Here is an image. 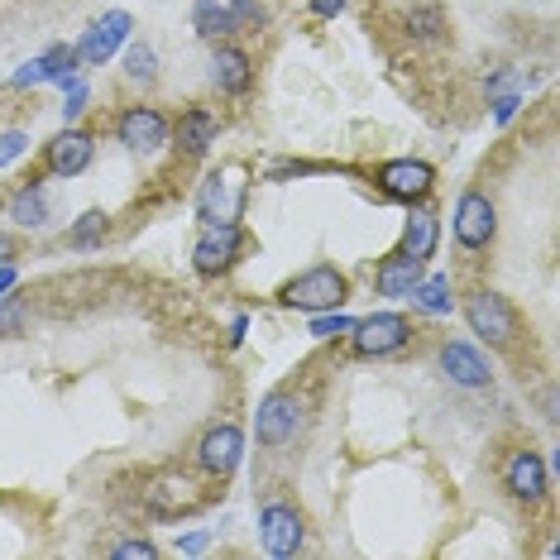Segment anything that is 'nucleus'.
Listing matches in <instances>:
<instances>
[{
  "label": "nucleus",
  "mask_w": 560,
  "mask_h": 560,
  "mask_svg": "<svg viewBox=\"0 0 560 560\" xmlns=\"http://www.w3.org/2000/svg\"><path fill=\"white\" fill-rule=\"evenodd\" d=\"M460 312H465L470 336H479L489 350H513L518 345L522 316H518V307L498 288H474V292H465V307H460Z\"/></svg>",
  "instance_id": "obj_1"
},
{
  "label": "nucleus",
  "mask_w": 560,
  "mask_h": 560,
  "mask_svg": "<svg viewBox=\"0 0 560 560\" xmlns=\"http://www.w3.org/2000/svg\"><path fill=\"white\" fill-rule=\"evenodd\" d=\"M350 297V278L336 269V264H312V269H302L297 278H288L283 288H278V307L288 312H336L345 307Z\"/></svg>",
  "instance_id": "obj_2"
},
{
  "label": "nucleus",
  "mask_w": 560,
  "mask_h": 560,
  "mask_svg": "<svg viewBox=\"0 0 560 560\" xmlns=\"http://www.w3.org/2000/svg\"><path fill=\"white\" fill-rule=\"evenodd\" d=\"M345 345L355 360H388L412 345V321L403 312H369L345 331Z\"/></svg>",
  "instance_id": "obj_3"
},
{
  "label": "nucleus",
  "mask_w": 560,
  "mask_h": 560,
  "mask_svg": "<svg viewBox=\"0 0 560 560\" xmlns=\"http://www.w3.org/2000/svg\"><path fill=\"white\" fill-rule=\"evenodd\" d=\"M245 249H249V230L235 216L230 221H211V226H202L197 245H192V269L202 278H221L245 259Z\"/></svg>",
  "instance_id": "obj_4"
},
{
  "label": "nucleus",
  "mask_w": 560,
  "mask_h": 560,
  "mask_svg": "<svg viewBox=\"0 0 560 560\" xmlns=\"http://www.w3.org/2000/svg\"><path fill=\"white\" fill-rule=\"evenodd\" d=\"M374 187H379L388 202H403V206L431 202L436 168L426 163V158H388V163L374 168Z\"/></svg>",
  "instance_id": "obj_5"
},
{
  "label": "nucleus",
  "mask_w": 560,
  "mask_h": 560,
  "mask_svg": "<svg viewBox=\"0 0 560 560\" xmlns=\"http://www.w3.org/2000/svg\"><path fill=\"white\" fill-rule=\"evenodd\" d=\"M450 230H455V245L460 249H470V254L489 249L494 235H498V206H494L489 192H479V187L460 192L455 211H450Z\"/></svg>",
  "instance_id": "obj_6"
},
{
  "label": "nucleus",
  "mask_w": 560,
  "mask_h": 560,
  "mask_svg": "<svg viewBox=\"0 0 560 560\" xmlns=\"http://www.w3.org/2000/svg\"><path fill=\"white\" fill-rule=\"evenodd\" d=\"M197 470L211 474V479H230V474L240 470V460H245V426L240 422H211L206 431L197 436Z\"/></svg>",
  "instance_id": "obj_7"
},
{
  "label": "nucleus",
  "mask_w": 560,
  "mask_h": 560,
  "mask_svg": "<svg viewBox=\"0 0 560 560\" xmlns=\"http://www.w3.org/2000/svg\"><path fill=\"white\" fill-rule=\"evenodd\" d=\"M498 479H503V489L518 498V503L537 508L546 494H551V465L541 460V450L532 446H518L503 455V470H498Z\"/></svg>",
  "instance_id": "obj_8"
},
{
  "label": "nucleus",
  "mask_w": 560,
  "mask_h": 560,
  "mask_svg": "<svg viewBox=\"0 0 560 560\" xmlns=\"http://www.w3.org/2000/svg\"><path fill=\"white\" fill-rule=\"evenodd\" d=\"M168 135H173V120H168L163 106H149V101H135L115 115V139L125 144L130 154H154L163 149Z\"/></svg>",
  "instance_id": "obj_9"
},
{
  "label": "nucleus",
  "mask_w": 560,
  "mask_h": 560,
  "mask_svg": "<svg viewBox=\"0 0 560 560\" xmlns=\"http://www.w3.org/2000/svg\"><path fill=\"white\" fill-rule=\"evenodd\" d=\"M302 541H307V522H302V513L288 503V498H269V503L259 508V546L273 560H288V556L302 551Z\"/></svg>",
  "instance_id": "obj_10"
},
{
  "label": "nucleus",
  "mask_w": 560,
  "mask_h": 560,
  "mask_svg": "<svg viewBox=\"0 0 560 560\" xmlns=\"http://www.w3.org/2000/svg\"><path fill=\"white\" fill-rule=\"evenodd\" d=\"M130 34H135V15H130V10H106V15L72 44L77 48V63L82 68H106L120 48L130 44Z\"/></svg>",
  "instance_id": "obj_11"
},
{
  "label": "nucleus",
  "mask_w": 560,
  "mask_h": 560,
  "mask_svg": "<svg viewBox=\"0 0 560 560\" xmlns=\"http://www.w3.org/2000/svg\"><path fill=\"white\" fill-rule=\"evenodd\" d=\"M297 422H302V398L292 388H273L269 398L259 403V417H254V436H259L264 450H278L297 436Z\"/></svg>",
  "instance_id": "obj_12"
},
{
  "label": "nucleus",
  "mask_w": 560,
  "mask_h": 560,
  "mask_svg": "<svg viewBox=\"0 0 560 560\" xmlns=\"http://www.w3.org/2000/svg\"><path fill=\"white\" fill-rule=\"evenodd\" d=\"M96 158V135L82 125H68L63 135L44 144V173L48 178H82Z\"/></svg>",
  "instance_id": "obj_13"
},
{
  "label": "nucleus",
  "mask_w": 560,
  "mask_h": 560,
  "mask_svg": "<svg viewBox=\"0 0 560 560\" xmlns=\"http://www.w3.org/2000/svg\"><path fill=\"white\" fill-rule=\"evenodd\" d=\"M197 503H202L197 479L182 474V470H163V474H154V479L144 484V508H149L154 518H182V513H192Z\"/></svg>",
  "instance_id": "obj_14"
},
{
  "label": "nucleus",
  "mask_w": 560,
  "mask_h": 560,
  "mask_svg": "<svg viewBox=\"0 0 560 560\" xmlns=\"http://www.w3.org/2000/svg\"><path fill=\"white\" fill-rule=\"evenodd\" d=\"M436 364H441V374L455 388H489L494 384L489 360H484V350L470 345V340H446V345L436 350Z\"/></svg>",
  "instance_id": "obj_15"
},
{
  "label": "nucleus",
  "mask_w": 560,
  "mask_h": 560,
  "mask_svg": "<svg viewBox=\"0 0 560 560\" xmlns=\"http://www.w3.org/2000/svg\"><path fill=\"white\" fill-rule=\"evenodd\" d=\"M182 158H202L211 154V144L221 139V115H216V106H187L178 120H173V135Z\"/></svg>",
  "instance_id": "obj_16"
},
{
  "label": "nucleus",
  "mask_w": 560,
  "mask_h": 560,
  "mask_svg": "<svg viewBox=\"0 0 560 560\" xmlns=\"http://www.w3.org/2000/svg\"><path fill=\"white\" fill-rule=\"evenodd\" d=\"M206 68H211V87L221 96H245L254 87V58L230 39H221L211 48V63Z\"/></svg>",
  "instance_id": "obj_17"
},
{
  "label": "nucleus",
  "mask_w": 560,
  "mask_h": 560,
  "mask_svg": "<svg viewBox=\"0 0 560 560\" xmlns=\"http://www.w3.org/2000/svg\"><path fill=\"white\" fill-rule=\"evenodd\" d=\"M436 245H441V216L436 211H426V202H417V206H407V226H403V249L407 259H417V264H426L436 254Z\"/></svg>",
  "instance_id": "obj_18"
},
{
  "label": "nucleus",
  "mask_w": 560,
  "mask_h": 560,
  "mask_svg": "<svg viewBox=\"0 0 560 560\" xmlns=\"http://www.w3.org/2000/svg\"><path fill=\"white\" fill-rule=\"evenodd\" d=\"M5 216L15 221L20 230H44L48 221H53V197H48V187L39 178H29L24 187L10 197V206H5Z\"/></svg>",
  "instance_id": "obj_19"
},
{
  "label": "nucleus",
  "mask_w": 560,
  "mask_h": 560,
  "mask_svg": "<svg viewBox=\"0 0 560 560\" xmlns=\"http://www.w3.org/2000/svg\"><path fill=\"white\" fill-rule=\"evenodd\" d=\"M422 273H426V264L407 259L403 249H393V254H384L379 269H374V292H379V297H407Z\"/></svg>",
  "instance_id": "obj_20"
},
{
  "label": "nucleus",
  "mask_w": 560,
  "mask_h": 560,
  "mask_svg": "<svg viewBox=\"0 0 560 560\" xmlns=\"http://www.w3.org/2000/svg\"><path fill=\"white\" fill-rule=\"evenodd\" d=\"M240 211V187L230 182V173H211L197 192V221L211 226V221H230Z\"/></svg>",
  "instance_id": "obj_21"
},
{
  "label": "nucleus",
  "mask_w": 560,
  "mask_h": 560,
  "mask_svg": "<svg viewBox=\"0 0 560 560\" xmlns=\"http://www.w3.org/2000/svg\"><path fill=\"white\" fill-rule=\"evenodd\" d=\"M412 307H422L426 316H450L455 312V283H450V273H422L417 288L407 292Z\"/></svg>",
  "instance_id": "obj_22"
},
{
  "label": "nucleus",
  "mask_w": 560,
  "mask_h": 560,
  "mask_svg": "<svg viewBox=\"0 0 560 560\" xmlns=\"http://www.w3.org/2000/svg\"><path fill=\"white\" fill-rule=\"evenodd\" d=\"M192 29H197L202 39L221 44V39H235L240 24H235V15L226 10V0H197V5H192Z\"/></svg>",
  "instance_id": "obj_23"
},
{
  "label": "nucleus",
  "mask_w": 560,
  "mask_h": 560,
  "mask_svg": "<svg viewBox=\"0 0 560 560\" xmlns=\"http://www.w3.org/2000/svg\"><path fill=\"white\" fill-rule=\"evenodd\" d=\"M403 34L412 44H441L446 39V10L441 5H412L403 15Z\"/></svg>",
  "instance_id": "obj_24"
},
{
  "label": "nucleus",
  "mask_w": 560,
  "mask_h": 560,
  "mask_svg": "<svg viewBox=\"0 0 560 560\" xmlns=\"http://www.w3.org/2000/svg\"><path fill=\"white\" fill-rule=\"evenodd\" d=\"M106 235H111V216L106 211H82L77 221H72V230H68V249H77V254L101 249Z\"/></svg>",
  "instance_id": "obj_25"
},
{
  "label": "nucleus",
  "mask_w": 560,
  "mask_h": 560,
  "mask_svg": "<svg viewBox=\"0 0 560 560\" xmlns=\"http://www.w3.org/2000/svg\"><path fill=\"white\" fill-rule=\"evenodd\" d=\"M125 82H135V87H154L158 82V53L149 44H130L125 48Z\"/></svg>",
  "instance_id": "obj_26"
},
{
  "label": "nucleus",
  "mask_w": 560,
  "mask_h": 560,
  "mask_svg": "<svg viewBox=\"0 0 560 560\" xmlns=\"http://www.w3.org/2000/svg\"><path fill=\"white\" fill-rule=\"evenodd\" d=\"M24 326H29V302L20 297L15 288L0 297V340H10V336H24Z\"/></svg>",
  "instance_id": "obj_27"
},
{
  "label": "nucleus",
  "mask_w": 560,
  "mask_h": 560,
  "mask_svg": "<svg viewBox=\"0 0 560 560\" xmlns=\"http://www.w3.org/2000/svg\"><path fill=\"white\" fill-rule=\"evenodd\" d=\"M350 326H355V316H345V312L336 307V312H316L307 331H312V340H345Z\"/></svg>",
  "instance_id": "obj_28"
},
{
  "label": "nucleus",
  "mask_w": 560,
  "mask_h": 560,
  "mask_svg": "<svg viewBox=\"0 0 560 560\" xmlns=\"http://www.w3.org/2000/svg\"><path fill=\"white\" fill-rule=\"evenodd\" d=\"M226 10L235 15L240 34H259L264 24H269V10H264V0H226Z\"/></svg>",
  "instance_id": "obj_29"
},
{
  "label": "nucleus",
  "mask_w": 560,
  "mask_h": 560,
  "mask_svg": "<svg viewBox=\"0 0 560 560\" xmlns=\"http://www.w3.org/2000/svg\"><path fill=\"white\" fill-rule=\"evenodd\" d=\"M24 154H29V135L24 130H0V168L20 163Z\"/></svg>",
  "instance_id": "obj_30"
},
{
  "label": "nucleus",
  "mask_w": 560,
  "mask_h": 560,
  "mask_svg": "<svg viewBox=\"0 0 560 560\" xmlns=\"http://www.w3.org/2000/svg\"><path fill=\"white\" fill-rule=\"evenodd\" d=\"M63 92H68V101H63V120H68V125H77V115L87 111V96H92V92H87V82H82V77H72Z\"/></svg>",
  "instance_id": "obj_31"
},
{
  "label": "nucleus",
  "mask_w": 560,
  "mask_h": 560,
  "mask_svg": "<svg viewBox=\"0 0 560 560\" xmlns=\"http://www.w3.org/2000/svg\"><path fill=\"white\" fill-rule=\"evenodd\" d=\"M489 106H494V125L503 130L508 120L522 111V92H494V96H489Z\"/></svg>",
  "instance_id": "obj_32"
},
{
  "label": "nucleus",
  "mask_w": 560,
  "mask_h": 560,
  "mask_svg": "<svg viewBox=\"0 0 560 560\" xmlns=\"http://www.w3.org/2000/svg\"><path fill=\"white\" fill-rule=\"evenodd\" d=\"M111 556H115V560H154L158 546H154V541H115Z\"/></svg>",
  "instance_id": "obj_33"
},
{
  "label": "nucleus",
  "mask_w": 560,
  "mask_h": 560,
  "mask_svg": "<svg viewBox=\"0 0 560 560\" xmlns=\"http://www.w3.org/2000/svg\"><path fill=\"white\" fill-rule=\"evenodd\" d=\"M345 5L350 0H312V15L316 20H336V15H345Z\"/></svg>",
  "instance_id": "obj_34"
},
{
  "label": "nucleus",
  "mask_w": 560,
  "mask_h": 560,
  "mask_svg": "<svg viewBox=\"0 0 560 560\" xmlns=\"http://www.w3.org/2000/svg\"><path fill=\"white\" fill-rule=\"evenodd\" d=\"M206 546H211V532H192V537H182V541H178V551L197 556V551H206Z\"/></svg>",
  "instance_id": "obj_35"
},
{
  "label": "nucleus",
  "mask_w": 560,
  "mask_h": 560,
  "mask_svg": "<svg viewBox=\"0 0 560 560\" xmlns=\"http://www.w3.org/2000/svg\"><path fill=\"white\" fill-rule=\"evenodd\" d=\"M245 331H249V316H235V321H230L226 345H230V350H240V345H245Z\"/></svg>",
  "instance_id": "obj_36"
},
{
  "label": "nucleus",
  "mask_w": 560,
  "mask_h": 560,
  "mask_svg": "<svg viewBox=\"0 0 560 560\" xmlns=\"http://www.w3.org/2000/svg\"><path fill=\"white\" fill-rule=\"evenodd\" d=\"M10 288H20V269L15 264H0V297H5Z\"/></svg>",
  "instance_id": "obj_37"
},
{
  "label": "nucleus",
  "mask_w": 560,
  "mask_h": 560,
  "mask_svg": "<svg viewBox=\"0 0 560 560\" xmlns=\"http://www.w3.org/2000/svg\"><path fill=\"white\" fill-rule=\"evenodd\" d=\"M15 249H20V240L10 235V230H0V264H10V259H15Z\"/></svg>",
  "instance_id": "obj_38"
},
{
  "label": "nucleus",
  "mask_w": 560,
  "mask_h": 560,
  "mask_svg": "<svg viewBox=\"0 0 560 560\" xmlns=\"http://www.w3.org/2000/svg\"><path fill=\"white\" fill-rule=\"evenodd\" d=\"M541 417L556 422V388H546V393H541Z\"/></svg>",
  "instance_id": "obj_39"
}]
</instances>
